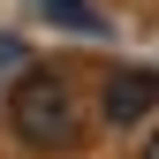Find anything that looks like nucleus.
Wrapping results in <instances>:
<instances>
[{
  "label": "nucleus",
  "instance_id": "1",
  "mask_svg": "<svg viewBox=\"0 0 159 159\" xmlns=\"http://www.w3.org/2000/svg\"><path fill=\"white\" fill-rule=\"evenodd\" d=\"M8 129L23 136L30 152H68V144H76V91H68L53 68L15 76V91H8Z\"/></svg>",
  "mask_w": 159,
  "mask_h": 159
},
{
  "label": "nucleus",
  "instance_id": "2",
  "mask_svg": "<svg viewBox=\"0 0 159 159\" xmlns=\"http://www.w3.org/2000/svg\"><path fill=\"white\" fill-rule=\"evenodd\" d=\"M98 114H106L114 129H136L159 114V76L152 68H114L106 76V98H98Z\"/></svg>",
  "mask_w": 159,
  "mask_h": 159
},
{
  "label": "nucleus",
  "instance_id": "3",
  "mask_svg": "<svg viewBox=\"0 0 159 159\" xmlns=\"http://www.w3.org/2000/svg\"><path fill=\"white\" fill-rule=\"evenodd\" d=\"M38 8L53 15V23H68V30H84V38H98L106 23H98V8H84V0H38Z\"/></svg>",
  "mask_w": 159,
  "mask_h": 159
},
{
  "label": "nucleus",
  "instance_id": "4",
  "mask_svg": "<svg viewBox=\"0 0 159 159\" xmlns=\"http://www.w3.org/2000/svg\"><path fill=\"white\" fill-rule=\"evenodd\" d=\"M15 61H23V46H15V38H0V84L15 76Z\"/></svg>",
  "mask_w": 159,
  "mask_h": 159
},
{
  "label": "nucleus",
  "instance_id": "5",
  "mask_svg": "<svg viewBox=\"0 0 159 159\" xmlns=\"http://www.w3.org/2000/svg\"><path fill=\"white\" fill-rule=\"evenodd\" d=\"M144 159H159V129H152V144H144Z\"/></svg>",
  "mask_w": 159,
  "mask_h": 159
}]
</instances>
